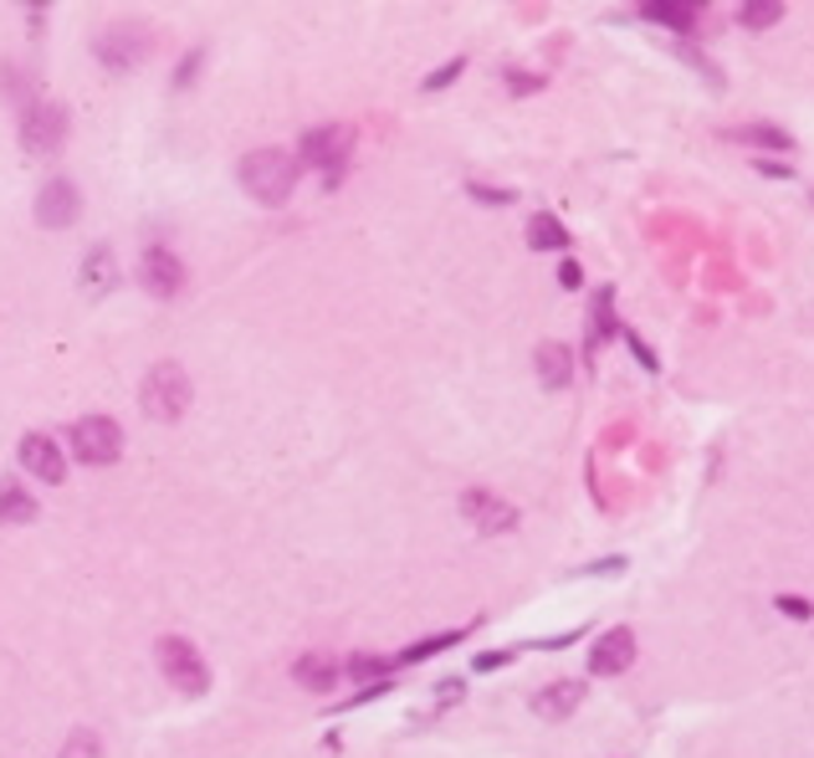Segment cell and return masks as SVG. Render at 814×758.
<instances>
[{
    "label": "cell",
    "mask_w": 814,
    "mask_h": 758,
    "mask_svg": "<svg viewBox=\"0 0 814 758\" xmlns=\"http://www.w3.org/2000/svg\"><path fill=\"white\" fill-rule=\"evenodd\" d=\"M113 283H119V262H113V252H108V246H92L88 262H82V287H88L92 298H103V293H113Z\"/></svg>",
    "instance_id": "obj_15"
},
{
    "label": "cell",
    "mask_w": 814,
    "mask_h": 758,
    "mask_svg": "<svg viewBox=\"0 0 814 758\" xmlns=\"http://www.w3.org/2000/svg\"><path fill=\"white\" fill-rule=\"evenodd\" d=\"M738 21L748 31H769V26H779V21H784V6H779V0H748V6L738 11Z\"/></svg>",
    "instance_id": "obj_20"
},
{
    "label": "cell",
    "mask_w": 814,
    "mask_h": 758,
    "mask_svg": "<svg viewBox=\"0 0 814 758\" xmlns=\"http://www.w3.org/2000/svg\"><path fill=\"white\" fill-rule=\"evenodd\" d=\"M497 667H507V651H487L476 661V671H497Z\"/></svg>",
    "instance_id": "obj_35"
},
{
    "label": "cell",
    "mask_w": 814,
    "mask_h": 758,
    "mask_svg": "<svg viewBox=\"0 0 814 758\" xmlns=\"http://www.w3.org/2000/svg\"><path fill=\"white\" fill-rule=\"evenodd\" d=\"M743 144H758V150H779L789 154L794 150V134H784V129H773V123H754V129H743Z\"/></svg>",
    "instance_id": "obj_21"
},
{
    "label": "cell",
    "mask_w": 814,
    "mask_h": 758,
    "mask_svg": "<svg viewBox=\"0 0 814 758\" xmlns=\"http://www.w3.org/2000/svg\"><path fill=\"white\" fill-rule=\"evenodd\" d=\"M528 246H534V252H569V231H563L559 216L538 210L534 221H528Z\"/></svg>",
    "instance_id": "obj_16"
},
{
    "label": "cell",
    "mask_w": 814,
    "mask_h": 758,
    "mask_svg": "<svg viewBox=\"0 0 814 758\" xmlns=\"http://www.w3.org/2000/svg\"><path fill=\"white\" fill-rule=\"evenodd\" d=\"M77 206H82V195H77L73 179H46V190L36 195V221L42 226H73L77 221Z\"/></svg>",
    "instance_id": "obj_10"
},
{
    "label": "cell",
    "mask_w": 814,
    "mask_h": 758,
    "mask_svg": "<svg viewBox=\"0 0 814 758\" xmlns=\"http://www.w3.org/2000/svg\"><path fill=\"white\" fill-rule=\"evenodd\" d=\"M620 569H625V559H620V553H615V559H600V564H584V569H579V574H620Z\"/></svg>",
    "instance_id": "obj_33"
},
{
    "label": "cell",
    "mask_w": 814,
    "mask_h": 758,
    "mask_svg": "<svg viewBox=\"0 0 814 758\" xmlns=\"http://www.w3.org/2000/svg\"><path fill=\"white\" fill-rule=\"evenodd\" d=\"M21 461H26L31 476H42V482H62V476H67V461H62L57 441H52V436H42V431L21 436Z\"/></svg>",
    "instance_id": "obj_13"
},
{
    "label": "cell",
    "mask_w": 814,
    "mask_h": 758,
    "mask_svg": "<svg viewBox=\"0 0 814 758\" xmlns=\"http://www.w3.org/2000/svg\"><path fill=\"white\" fill-rule=\"evenodd\" d=\"M472 195L476 200H492V206H507V200H513V190H487V185H472Z\"/></svg>",
    "instance_id": "obj_34"
},
{
    "label": "cell",
    "mask_w": 814,
    "mask_h": 758,
    "mask_svg": "<svg viewBox=\"0 0 814 758\" xmlns=\"http://www.w3.org/2000/svg\"><path fill=\"white\" fill-rule=\"evenodd\" d=\"M773 609L789 615V620H814V605H810V600H800V595H773Z\"/></svg>",
    "instance_id": "obj_23"
},
{
    "label": "cell",
    "mask_w": 814,
    "mask_h": 758,
    "mask_svg": "<svg viewBox=\"0 0 814 758\" xmlns=\"http://www.w3.org/2000/svg\"><path fill=\"white\" fill-rule=\"evenodd\" d=\"M139 283L154 293V298H175L179 287H185V267H179L175 252H164V246H148L144 262H139Z\"/></svg>",
    "instance_id": "obj_8"
},
{
    "label": "cell",
    "mask_w": 814,
    "mask_h": 758,
    "mask_svg": "<svg viewBox=\"0 0 814 758\" xmlns=\"http://www.w3.org/2000/svg\"><path fill=\"white\" fill-rule=\"evenodd\" d=\"M461 513H466L482 534H507V528H518V507L503 503V497H492V492H466V497H461Z\"/></svg>",
    "instance_id": "obj_11"
},
{
    "label": "cell",
    "mask_w": 814,
    "mask_h": 758,
    "mask_svg": "<svg viewBox=\"0 0 814 758\" xmlns=\"http://www.w3.org/2000/svg\"><path fill=\"white\" fill-rule=\"evenodd\" d=\"M154 661H160V671L169 677V686L185 692V697H200V692L210 686L206 661H200V651H195L185 636H164L160 646H154Z\"/></svg>",
    "instance_id": "obj_2"
},
{
    "label": "cell",
    "mask_w": 814,
    "mask_h": 758,
    "mask_svg": "<svg viewBox=\"0 0 814 758\" xmlns=\"http://www.w3.org/2000/svg\"><path fill=\"white\" fill-rule=\"evenodd\" d=\"M139 400H144V410L154 420H179L185 405H190V374L179 370V364H154Z\"/></svg>",
    "instance_id": "obj_3"
},
{
    "label": "cell",
    "mask_w": 814,
    "mask_h": 758,
    "mask_svg": "<svg viewBox=\"0 0 814 758\" xmlns=\"http://www.w3.org/2000/svg\"><path fill=\"white\" fill-rule=\"evenodd\" d=\"M640 15L656 21V26H671V31L696 26V6H681V0H651V6H640Z\"/></svg>",
    "instance_id": "obj_17"
},
{
    "label": "cell",
    "mask_w": 814,
    "mask_h": 758,
    "mask_svg": "<svg viewBox=\"0 0 814 758\" xmlns=\"http://www.w3.org/2000/svg\"><path fill=\"white\" fill-rule=\"evenodd\" d=\"M237 179L252 200H262V206H282L297 185V160L287 150H252L237 164Z\"/></svg>",
    "instance_id": "obj_1"
},
{
    "label": "cell",
    "mask_w": 814,
    "mask_h": 758,
    "mask_svg": "<svg viewBox=\"0 0 814 758\" xmlns=\"http://www.w3.org/2000/svg\"><path fill=\"white\" fill-rule=\"evenodd\" d=\"M630 661H636V630H630V625H615V630H605V636L590 646L594 677H620V671H630Z\"/></svg>",
    "instance_id": "obj_7"
},
{
    "label": "cell",
    "mask_w": 814,
    "mask_h": 758,
    "mask_svg": "<svg viewBox=\"0 0 814 758\" xmlns=\"http://www.w3.org/2000/svg\"><path fill=\"white\" fill-rule=\"evenodd\" d=\"M36 518V497L21 482H0V523H31Z\"/></svg>",
    "instance_id": "obj_19"
},
{
    "label": "cell",
    "mask_w": 814,
    "mask_h": 758,
    "mask_svg": "<svg viewBox=\"0 0 814 758\" xmlns=\"http://www.w3.org/2000/svg\"><path fill=\"white\" fill-rule=\"evenodd\" d=\"M620 339H625V343H630V354H636V359H640V364H646V370H651V374H656V370H661V364H656V354H651V349H646V343H640V339H636V333H630V328H620Z\"/></svg>",
    "instance_id": "obj_27"
},
{
    "label": "cell",
    "mask_w": 814,
    "mask_h": 758,
    "mask_svg": "<svg viewBox=\"0 0 814 758\" xmlns=\"http://www.w3.org/2000/svg\"><path fill=\"white\" fill-rule=\"evenodd\" d=\"M507 83H513V92H538L543 88V77H534V73H507Z\"/></svg>",
    "instance_id": "obj_30"
},
{
    "label": "cell",
    "mask_w": 814,
    "mask_h": 758,
    "mask_svg": "<svg viewBox=\"0 0 814 758\" xmlns=\"http://www.w3.org/2000/svg\"><path fill=\"white\" fill-rule=\"evenodd\" d=\"M534 364H538V380H543L548 389H563L569 380H574V354H569V343H559V339L538 343Z\"/></svg>",
    "instance_id": "obj_14"
},
{
    "label": "cell",
    "mask_w": 814,
    "mask_h": 758,
    "mask_svg": "<svg viewBox=\"0 0 814 758\" xmlns=\"http://www.w3.org/2000/svg\"><path fill=\"white\" fill-rule=\"evenodd\" d=\"M461 636H466V630H446V636H430V640H420V646H410V651H400V656H395V667H410V661H420V656H436V651H446V646H457Z\"/></svg>",
    "instance_id": "obj_22"
},
{
    "label": "cell",
    "mask_w": 814,
    "mask_h": 758,
    "mask_svg": "<svg viewBox=\"0 0 814 758\" xmlns=\"http://www.w3.org/2000/svg\"><path fill=\"white\" fill-rule=\"evenodd\" d=\"M73 451H77V461H88V466H108V461H119V451H123L119 420L82 416L73 426Z\"/></svg>",
    "instance_id": "obj_4"
},
{
    "label": "cell",
    "mask_w": 814,
    "mask_h": 758,
    "mask_svg": "<svg viewBox=\"0 0 814 758\" xmlns=\"http://www.w3.org/2000/svg\"><path fill=\"white\" fill-rule=\"evenodd\" d=\"M461 67H466V62L457 57V62H446L441 73H430V77H426V92H441L446 83H457V77H461Z\"/></svg>",
    "instance_id": "obj_26"
},
{
    "label": "cell",
    "mask_w": 814,
    "mask_h": 758,
    "mask_svg": "<svg viewBox=\"0 0 814 758\" xmlns=\"http://www.w3.org/2000/svg\"><path fill=\"white\" fill-rule=\"evenodd\" d=\"M559 283H563V287H579V283H584V267H579L574 256H563V262H559Z\"/></svg>",
    "instance_id": "obj_29"
},
{
    "label": "cell",
    "mask_w": 814,
    "mask_h": 758,
    "mask_svg": "<svg viewBox=\"0 0 814 758\" xmlns=\"http://www.w3.org/2000/svg\"><path fill=\"white\" fill-rule=\"evenodd\" d=\"M579 702H584V682H574V677H563V682H548L543 692L534 697V713L543 717V723H563V717L579 713Z\"/></svg>",
    "instance_id": "obj_12"
},
{
    "label": "cell",
    "mask_w": 814,
    "mask_h": 758,
    "mask_svg": "<svg viewBox=\"0 0 814 758\" xmlns=\"http://www.w3.org/2000/svg\"><path fill=\"white\" fill-rule=\"evenodd\" d=\"M195 73H200V52H190V57L179 62V73H175V88H185V83H190Z\"/></svg>",
    "instance_id": "obj_32"
},
{
    "label": "cell",
    "mask_w": 814,
    "mask_h": 758,
    "mask_svg": "<svg viewBox=\"0 0 814 758\" xmlns=\"http://www.w3.org/2000/svg\"><path fill=\"white\" fill-rule=\"evenodd\" d=\"M758 175H769V179H794V169H789L784 160H758Z\"/></svg>",
    "instance_id": "obj_31"
},
{
    "label": "cell",
    "mask_w": 814,
    "mask_h": 758,
    "mask_svg": "<svg viewBox=\"0 0 814 758\" xmlns=\"http://www.w3.org/2000/svg\"><path fill=\"white\" fill-rule=\"evenodd\" d=\"M349 150H354V129H349V123H323V129H308V134H302V160L328 169V175H339Z\"/></svg>",
    "instance_id": "obj_6"
},
{
    "label": "cell",
    "mask_w": 814,
    "mask_h": 758,
    "mask_svg": "<svg viewBox=\"0 0 814 758\" xmlns=\"http://www.w3.org/2000/svg\"><path fill=\"white\" fill-rule=\"evenodd\" d=\"M144 42H148V31L144 26H134V21H119L113 31H103L98 36V57L108 62V67H134L139 57H144Z\"/></svg>",
    "instance_id": "obj_9"
},
{
    "label": "cell",
    "mask_w": 814,
    "mask_h": 758,
    "mask_svg": "<svg viewBox=\"0 0 814 758\" xmlns=\"http://www.w3.org/2000/svg\"><path fill=\"white\" fill-rule=\"evenodd\" d=\"M594 328H600L594 339H605V333H620V328L609 323V287H600V293H594Z\"/></svg>",
    "instance_id": "obj_25"
},
{
    "label": "cell",
    "mask_w": 814,
    "mask_h": 758,
    "mask_svg": "<svg viewBox=\"0 0 814 758\" xmlns=\"http://www.w3.org/2000/svg\"><path fill=\"white\" fill-rule=\"evenodd\" d=\"M67 758H98V744H92V733H77V738H67Z\"/></svg>",
    "instance_id": "obj_28"
},
{
    "label": "cell",
    "mask_w": 814,
    "mask_h": 758,
    "mask_svg": "<svg viewBox=\"0 0 814 758\" xmlns=\"http://www.w3.org/2000/svg\"><path fill=\"white\" fill-rule=\"evenodd\" d=\"M395 667V661H385V656H354V682H370V677H385V671Z\"/></svg>",
    "instance_id": "obj_24"
},
{
    "label": "cell",
    "mask_w": 814,
    "mask_h": 758,
    "mask_svg": "<svg viewBox=\"0 0 814 758\" xmlns=\"http://www.w3.org/2000/svg\"><path fill=\"white\" fill-rule=\"evenodd\" d=\"M293 677H297V686H308V692H328V686L339 682V667H333L328 656H302L293 667Z\"/></svg>",
    "instance_id": "obj_18"
},
{
    "label": "cell",
    "mask_w": 814,
    "mask_h": 758,
    "mask_svg": "<svg viewBox=\"0 0 814 758\" xmlns=\"http://www.w3.org/2000/svg\"><path fill=\"white\" fill-rule=\"evenodd\" d=\"M67 139V108L62 103H31L21 119V150L26 154H57Z\"/></svg>",
    "instance_id": "obj_5"
}]
</instances>
